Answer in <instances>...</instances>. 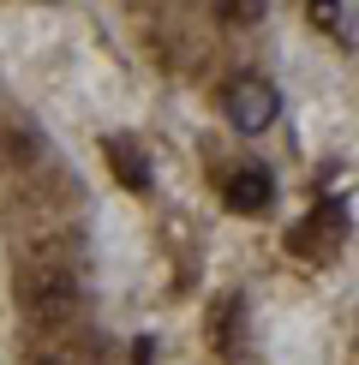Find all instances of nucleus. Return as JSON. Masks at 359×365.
Here are the masks:
<instances>
[{"label": "nucleus", "instance_id": "nucleus-7", "mask_svg": "<svg viewBox=\"0 0 359 365\" xmlns=\"http://www.w3.org/2000/svg\"><path fill=\"white\" fill-rule=\"evenodd\" d=\"M335 12H341V6H335V0H311V19H318L323 30H329V24H335Z\"/></svg>", "mask_w": 359, "mask_h": 365}, {"label": "nucleus", "instance_id": "nucleus-4", "mask_svg": "<svg viewBox=\"0 0 359 365\" xmlns=\"http://www.w3.org/2000/svg\"><path fill=\"white\" fill-rule=\"evenodd\" d=\"M108 162H114L120 186H132V192H144V186H150V162L132 150V138H108Z\"/></svg>", "mask_w": 359, "mask_h": 365}, {"label": "nucleus", "instance_id": "nucleus-5", "mask_svg": "<svg viewBox=\"0 0 359 365\" xmlns=\"http://www.w3.org/2000/svg\"><path fill=\"white\" fill-rule=\"evenodd\" d=\"M234 312H239V299H222L216 306V347L222 354H234Z\"/></svg>", "mask_w": 359, "mask_h": 365}, {"label": "nucleus", "instance_id": "nucleus-8", "mask_svg": "<svg viewBox=\"0 0 359 365\" xmlns=\"http://www.w3.org/2000/svg\"><path fill=\"white\" fill-rule=\"evenodd\" d=\"M150 359H156V341L138 336V341H132V365H150Z\"/></svg>", "mask_w": 359, "mask_h": 365}, {"label": "nucleus", "instance_id": "nucleus-3", "mask_svg": "<svg viewBox=\"0 0 359 365\" xmlns=\"http://www.w3.org/2000/svg\"><path fill=\"white\" fill-rule=\"evenodd\" d=\"M269 197H276V180H269L264 168H239L228 180V210H239V216H264Z\"/></svg>", "mask_w": 359, "mask_h": 365}, {"label": "nucleus", "instance_id": "nucleus-6", "mask_svg": "<svg viewBox=\"0 0 359 365\" xmlns=\"http://www.w3.org/2000/svg\"><path fill=\"white\" fill-rule=\"evenodd\" d=\"M222 12H228L234 24H258L264 12H269V0H228V6H222Z\"/></svg>", "mask_w": 359, "mask_h": 365}, {"label": "nucleus", "instance_id": "nucleus-1", "mask_svg": "<svg viewBox=\"0 0 359 365\" xmlns=\"http://www.w3.org/2000/svg\"><path fill=\"white\" fill-rule=\"evenodd\" d=\"M228 114L239 132H264L269 120H276V90H269L264 78H234L228 90Z\"/></svg>", "mask_w": 359, "mask_h": 365}, {"label": "nucleus", "instance_id": "nucleus-2", "mask_svg": "<svg viewBox=\"0 0 359 365\" xmlns=\"http://www.w3.org/2000/svg\"><path fill=\"white\" fill-rule=\"evenodd\" d=\"M24 306H30V317H42V324H60V317H72V312H78V287H72V282H60V276L30 282V287H24Z\"/></svg>", "mask_w": 359, "mask_h": 365}]
</instances>
